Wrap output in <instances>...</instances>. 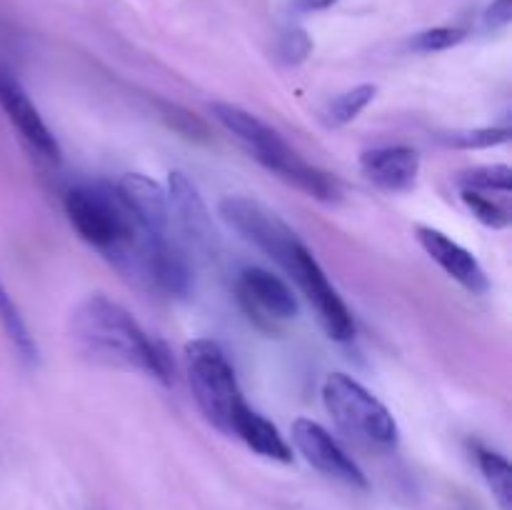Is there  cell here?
<instances>
[{
  "mask_svg": "<svg viewBox=\"0 0 512 510\" xmlns=\"http://www.w3.org/2000/svg\"><path fill=\"white\" fill-rule=\"evenodd\" d=\"M475 463H478L480 473H483L485 483H488L490 493L498 500L500 510H510L512 505V468L505 455H500L498 450H490L485 445L475 443L473 445Z\"/></svg>",
  "mask_w": 512,
  "mask_h": 510,
  "instance_id": "cell-16",
  "label": "cell"
},
{
  "mask_svg": "<svg viewBox=\"0 0 512 510\" xmlns=\"http://www.w3.org/2000/svg\"><path fill=\"white\" fill-rule=\"evenodd\" d=\"M360 170L385 193H408L420 175V155L408 145L365 150L360 155Z\"/></svg>",
  "mask_w": 512,
  "mask_h": 510,
  "instance_id": "cell-12",
  "label": "cell"
},
{
  "mask_svg": "<svg viewBox=\"0 0 512 510\" xmlns=\"http://www.w3.org/2000/svg\"><path fill=\"white\" fill-rule=\"evenodd\" d=\"M168 208L173 228L183 235L185 243L193 250L203 255H218L220 250V235L213 223L208 205H205L203 195L198 193L195 183L180 170H173L168 178Z\"/></svg>",
  "mask_w": 512,
  "mask_h": 510,
  "instance_id": "cell-9",
  "label": "cell"
},
{
  "mask_svg": "<svg viewBox=\"0 0 512 510\" xmlns=\"http://www.w3.org/2000/svg\"><path fill=\"white\" fill-rule=\"evenodd\" d=\"M70 338L83 358L120 370H138L158 383H175V363L163 340L153 338L138 320L108 295L95 293L70 315Z\"/></svg>",
  "mask_w": 512,
  "mask_h": 510,
  "instance_id": "cell-1",
  "label": "cell"
},
{
  "mask_svg": "<svg viewBox=\"0 0 512 510\" xmlns=\"http://www.w3.org/2000/svg\"><path fill=\"white\" fill-rule=\"evenodd\" d=\"M458 185L460 188L483 190V193L508 195L510 198L512 170H510V165H478V168L460 173Z\"/></svg>",
  "mask_w": 512,
  "mask_h": 510,
  "instance_id": "cell-19",
  "label": "cell"
},
{
  "mask_svg": "<svg viewBox=\"0 0 512 510\" xmlns=\"http://www.w3.org/2000/svg\"><path fill=\"white\" fill-rule=\"evenodd\" d=\"M378 95V88L373 83H363V85H355V88L345 90V93L335 95L323 110V118L330 128H343V125L353 123L365 108L375 100Z\"/></svg>",
  "mask_w": 512,
  "mask_h": 510,
  "instance_id": "cell-17",
  "label": "cell"
},
{
  "mask_svg": "<svg viewBox=\"0 0 512 510\" xmlns=\"http://www.w3.org/2000/svg\"><path fill=\"white\" fill-rule=\"evenodd\" d=\"M510 20H512V0H493L483 13V23L488 30L505 28V25H510Z\"/></svg>",
  "mask_w": 512,
  "mask_h": 510,
  "instance_id": "cell-23",
  "label": "cell"
},
{
  "mask_svg": "<svg viewBox=\"0 0 512 510\" xmlns=\"http://www.w3.org/2000/svg\"><path fill=\"white\" fill-rule=\"evenodd\" d=\"M278 53L288 65H298L313 53V40H310V35L303 28H290L280 38Z\"/></svg>",
  "mask_w": 512,
  "mask_h": 510,
  "instance_id": "cell-22",
  "label": "cell"
},
{
  "mask_svg": "<svg viewBox=\"0 0 512 510\" xmlns=\"http://www.w3.org/2000/svg\"><path fill=\"white\" fill-rule=\"evenodd\" d=\"M340 0H293V10L295 13H323V10L333 8L338 5Z\"/></svg>",
  "mask_w": 512,
  "mask_h": 510,
  "instance_id": "cell-24",
  "label": "cell"
},
{
  "mask_svg": "<svg viewBox=\"0 0 512 510\" xmlns=\"http://www.w3.org/2000/svg\"><path fill=\"white\" fill-rule=\"evenodd\" d=\"M463 28H450V25H440V28H428L423 33L415 35L410 40V48L418 53H440V50H450L465 40Z\"/></svg>",
  "mask_w": 512,
  "mask_h": 510,
  "instance_id": "cell-21",
  "label": "cell"
},
{
  "mask_svg": "<svg viewBox=\"0 0 512 510\" xmlns=\"http://www.w3.org/2000/svg\"><path fill=\"white\" fill-rule=\"evenodd\" d=\"M215 120L223 125L228 133H233L240 143L248 148V153L258 160L263 168L283 178L285 183L295 185L305 195L323 203H338L343 195V185L328 170H320L315 165L305 163L283 138L278 130L253 115L250 110L233 103H213L210 105Z\"/></svg>",
  "mask_w": 512,
  "mask_h": 510,
  "instance_id": "cell-2",
  "label": "cell"
},
{
  "mask_svg": "<svg viewBox=\"0 0 512 510\" xmlns=\"http://www.w3.org/2000/svg\"><path fill=\"white\" fill-rule=\"evenodd\" d=\"M185 373L205 418L230 435L245 398L225 350L215 340H193L185 345Z\"/></svg>",
  "mask_w": 512,
  "mask_h": 510,
  "instance_id": "cell-4",
  "label": "cell"
},
{
  "mask_svg": "<svg viewBox=\"0 0 512 510\" xmlns=\"http://www.w3.org/2000/svg\"><path fill=\"white\" fill-rule=\"evenodd\" d=\"M460 198L468 205L470 213L480 220L483 225L493 230H503L510 225V205L508 195H493L483 193V190L460 188Z\"/></svg>",
  "mask_w": 512,
  "mask_h": 510,
  "instance_id": "cell-18",
  "label": "cell"
},
{
  "mask_svg": "<svg viewBox=\"0 0 512 510\" xmlns=\"http://www.w3.org/2000/svg\"><path fill=\"white\" fill-rule=\"evenodd\" d=\"M235 298L245 315L258 328L270 330V333L293 320L300 310L293 288L280 275L265 268L240 270L238 280H235Z\"/></svg>",
  "mask_w": 512,
  "mask_h": 510,
  "instance_id": "cell-7",
  "label": "cell"
},
{
  "mask_svg": "<svg viewBox=\"0 0 512 510\" xmlns=\"http://www.w3.org/2000/svg\"><path fill=\"white\" fill-rule=\"evenodd\" d=\"M293 435V445L300 455L305 458V463L313 465L318 473L328 475V478L338 480V483L350 485V488L368 490V475L360 470V465L355 463L348 455V450L328 433L320 423L310 418H298L290 428Z\"/></svg>",
  "mask_w": 512,
  "mask_h": 510,
  "instance_id": "cell-8",
  "label": "cell"
},
{
  "mask_svg": "<svg viewBox=\"0 0 512 510\" xmlns=\"http://www.w3.org/2000/svg\"><path fill=\"white\" fill-rule=\"evenodd\" d=\"M218 213L240 238L263 250L280 268H285L295 250L303 245L298 233L275 210L248 195H228L220 200Z\"/></svg>",
  "mask_w": 512,
  "mask_h": 510,
  "instance_id": "cell-5",
  "label": "cell"
},
{
  "mask_svg": "<svg viewBox=\"0 0 512 510\" xmlns=\"http://www.w3.org/2000/svg\"><path fill=\"white\" fill-rule=\"evenodd\" d=\"M445 145L463 150H480L495 148L510 140V128H473V130H453V133L440 135Z\"/></svg>",
  "mask_w": 512,
  "mask_h": 510,
  "instance_id": "cell-20",
  "label": "cell"
},
{
  "mask_svg": "<svg viewBox=\"0 0 512 510\" xmlns=\"http://www.w3.org/2000/svg\"><path fill=\"white\" fill-rule=\"evenodd\" d=\"M0 325H3L5 335L13 343V348L18 350L20 358L28 365H35L40 358L38 343H35L33 333H30L28 323H25L23 313H20L18 303L13 300V295L8 293V288L0 280Z\"/></svg>",
  "mask_w": 512,
  "mask_h": 510,
  "instance_id": "cell-15",
  "label": "cell"
},
{
  "mask_svg": "<svg viewBox=\"0 0 512 510\" xmlns=\"http://www.w3.org/2000/svg\"><path fill=\"white\" fill-rule=\"evenodd\" d=\"M0 108L8 115L10 123L15 125L20 138L28 143V148L38 153V158H43L50 165L60 163V155L63 153H60L58 138L45 125L43 115L35 108V103L25 93L23 85L13 75L5 73V70H0Z\"/></svg>",
  "mask_w": 512,
  "mask_h": 510,
  "instance_id": "cell-10",
  "label": "cell"
},
{
  "mask_svg": "<svg viewBox=\"0 0 512 510\" xmlns=\"http://www.w3.org/2000/svg\"><path fill=\"white\" fill-rule=\"evenodd\" d=\"M118 190L125 198V203H128V208L135 213L138 223L145 228V233L155 235V238L173 235L168 193L155 180L145 178L140 173H128L118 183Z\"/></svg>",
  "mask_w": 512,
  "mask_h": 510,
  "instance_id": "cell-13",
  "label": "cell"
},
{
  "mask_svg": "<svg viewBox=\"0 0 512 510\" xmlns=\"http://www.w3.org/2000/svg\"><path fill=\"white\" fill-rule=\"evenodd\" d=\"M415 238H418L420 248L455 280V283L463 285L465 290L475 295L488 293L490 280L485 275L480 260L470 253L468 248H463L460 243H455L450 235H445L443 230L430 228V225H418L415 228Z\"/></svg>",
  "mask_w": 512,
  "mask_h": 510,
  "instance_id": "cell-11",
  "label": "cell"
},
{
  "mask_svg": "<svg viewBox=\"0 0 512 510\" xmlns=\"http://www.w3.org/2000/svg\"><path fill=\"white\" fill-rule=\"evenodd\" d=\"M285 273H288L290 280H295V285H298L300 293L305 295L310 308L315 310V318L323 325V330L328 333L330 340H335V343H348V340H353V313H350L345 300L338 295V290L333 288V283L328 280L325 270L320 268L315 255L308 250V245H303V248L298 250V255L290 260Z\"/></svg>",
  "mask_w": 512,
  "mask_h": 510,
  "instance_id": "cell-6",
  "label": "cell"
},
{
  "mask_svg": "<svg viewBox=\"0 0 512 510\" xmlns=\"http://www.w3.org/2000/svg\"><path fill=\"white\" fill-rule=\"evenodd\" d=\"M230 435L243 440L253 453L263 455V458L278 460V463H293V448L288 445V440L280 435V430L265 415L250 408L248 403L235 415Z\"/></svg>",
  "mask_w": 512,
  "mask_h": 510,
  "instance_id": "cell-14",
  "label": "cell"
},
{
  "mask_svg": "<svg viewBox=\"0 0 512 510\" xmlns=\"http://www.w3.org/2000/svg\"><path fill=\"white\" fill-rule=\"evenodd\" d=\"M323 405L340 433L353 443L375 450L398 445L400 430L393 413L348 373H330L323 380Z\"/></svg>",
  "mask_w": 512,
  "mask_h": 510,
  "instance_id": "cell-3",
  "label": "cell"
}]
</instances>
